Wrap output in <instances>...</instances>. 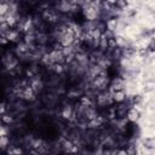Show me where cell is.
<instances>
[{
  "mask_svg": "<svg viewBox=\"0 0 155 155\" xmlns=\"http://www.w3.org/2000/svg\"><path fill=\"white\" fill-rule=\"evenodd\" d=\"M99 6L96 5V2L91 1L90 4L82 6V15H84V18L85 19H88V21H94L98 18V15H99Z\"/></svg>",
  "mask_w": 155,
  "mask_h": 155,
  "instance_id": "obj_1",
  "label": "cell"
},
{
  "mask_svg": "<svg viewBox=\"0 0 155 155\" xmlns=\"http://www.w3.org/2000/svg\"><path fill=\"white\" fill-rule=\"evenodd\" d=\"M128 105L125 102L117 103V105L114 108V117L116 120H122L127 117V111H128Z\"/></svg>",
  "mask_w": 155,
  "mask_h": 155,
  "instance_id": "obj_2",
  "label": "cell"
},
{
  "mask_svg": "<svg viewBox=\"0 0 155 155\" xmlns=\"http://www.w3.org/2000/svg\"><path fill=\"white\" fill-rule=\"evenodd\" d=\"M124 79H121L120 76H114L110 82H109V88L110 92H116V91H122L124 90Z\"/></svg>",
  "mask_w": 155,
  "mask_h": 155,
  "instance_id": "obj_3",
  "label": "cell"
},
{
  "mask_svg": "<svg viewBox=\"0 0 155 155\" xmlns=\"http://www.w3.org/2000/svg\"><path fill=\"white\" fill-rule=\"evenodd\" d=\"M122 56H124V47L115 46L114 48L110 50V58L113 61H119L120 58H122Z\"/></svg>",
  "mask_w": 155,
  "mask_h": 155,
  "instance_id": "obj_4",
  "label": "cell"
},
{
  "mask_svg": "<svg viewBox=\"0 0 155 155\" xmlns=\"http://www.w3.org/2000/svg\"><path fill=\"white\" fill-rule=\"evenodd\" d=\"M139 116H140V113H139L138 109H136L134 107H132V108L128 109V111H127V119H128L130 122H136L139 119Z\"/></svg>",
  "mask_w": 155,
  "mask_h": 155,
  "instance_id": "obj_5",
  "label": "cell"
},
{
  "mask_svg": "<svg viewBox=\"0 0 155 155\" xmlns=\"http://www.w3.org/2000/svg\"><path fill=\"white\" fill-rule=\"evenodd\" d=\"M111 97H113V102H116V103L125 102V101H126L125 90H122V91H116V92H111Z\"/></svg>",
  "mask_w": 155,
  "mask_h": 155,
  "instance_id": "obj_6",
  "label": "cell"
},
{
  "mask_svg": "<svg viewBox=\"0 0 155 155\" xmlns=\"http://www.w3.org/2000/svg\"><path fill=\"white\" fill-rule=\"evenodd\" d=\"M75 114V109H73L70 105H65L64 108H63V110H62V116H63V119H70L73 115Z\"/></svg>",
  "mask_w": 155,
  "mask_h": 155,
  "instance_id": "obj_7",
  "label": "cell"
},
{
  "mask_svg": "<svg viewBox=\"0 0 155 155\" xmlns=\"http://www.w3.org/2000/svg\"><path fill=\"white\" fill-rule=\"evenodd\" d=\"M105 25H107V29L114 31L116 29V25H117V19L114 17H110V18L105 19Z\"/></svg>",
  "mask_w": 155,
  "mask_h": 155,
  "instance_id": "obj_8",
  "label": "cell"
},
{
  "mask_svg": "<svg viewBox=\"0 0 155 155\" xmlns=\"http://www.w3.org/2000/svg\"><path fill=\"white\" fill-rule=\"evenodd\" d=\"M50 68H51L52 71L56 73V74H62V73L64 71V65H63V63H53V64L50 65Z\"/></svg>",
  "mask_w": 155,
  "mask_h": 155,
  "instance_id": "obj_9",
  "label": "cell"
},
{
  "mask_svg": "<svg viewBox=\"0 0 155 155\" xmlns=\"http://www.w3.org/2000/svg\"><path fill=\"white\" fill-rule=\"evenodd\" d=\"M127 5H128L127 0H114V7L117 10H124L127 7Z\"/></svg>",
  "mask_w": 155,
  "mask_h": 155,
  "instance_id": "obj_10",
  "label": "cell"
},
{
  "mask_svg": "<svg viewBox=\"0 0 155 155\" xmlns=\"http://www.w3.org/2000/svg\"><path fill=\"white\" fill-rule=\"evenodd\" d=\"M11 122H12V117L10 115H6L5 113H2V115H1V124L5 125V126H10Z\"/></svg>",
  "mask_w": 155,
  "mask_h": 155,
  "instance_id": "obj_11",
  "label": "cell"
},
{
  "mask_svg": "<svg viewBox=\"0 0 155 155\" xmlns=\"http://www.w3.org/2000/svg\"><path fill=\"white\" fill-rule=\"evenodd\" d=\"M142 101H143V97H142L140 94H133V96L131 97V103H132L133 105L140 104V103H142Z\"/></svg>",
  "mask_w": 155,
  "mask_h": 155,
  "instance_id": "obj_12",
  "label": "cell"
},
{
  "mask_svg": "<svg viewBox=\"0 0 155 155\" xmlns=\"http://www.w3.org/2000/svg\"><path fill=\"white\" fill-rule=\"evenodd\" d=\"M144 147L149 148V149H153L155 148V138H148L144 140Z\"/></svg>",
  "mask_w": 155,
  "mask_h": 155,
  "instance_id": "obj_13",
  "label": "cell"
},
{
  "mask_svg": "<svg viewBox=\"0 0 155 155\" xmlns=\"http://www.w3.org/2000/svg\"><path fill=\"white\" fill-rule=\"evenodd\" d=\"M147 50H148V52H155V38H153L150 41H149V44H148V46H147Z\"/></svg>",
  "mask_w": 155,
  "mask_h": 155,
  "instance_id": "obj_14",
  "label": "cell"
},
{
  "mask_svg": "<svg viewBox=\"0 0 155 155\" xmlns=\"http://www.w3.org/2000/svg\"><path fill=\"white\" fill-rule=\"evenodd\" d=\"M136 151H137V149H136V145H132V144H130L127 148H125V153H126V154H136Z\"/></svg>",
  "mask_w": 155,
  "mask_h": 155,
  "instance_id": "obj_15",
  "label": "cell"
},
{
  "mask_svg": "<svg viewBox=\"0 0 155 155\" xmlns=\"http://www.w3.org/2000/svg\"><path fill=\"white\" fill-rule=\"evenodd\" d=\"M91 1H93V2H97V1H98V0H91Z\"/></svg>",
  "mask_w": 155,
  "mask_h": 155,
  "instance_id": "obj_16",
  "label": "cell"
}]
</instances>
